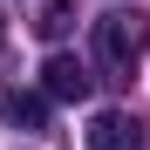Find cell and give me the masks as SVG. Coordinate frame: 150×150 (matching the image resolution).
<instances>
[{"label": "cell", "mask_w": 150, "mask_h": 150, "mask_svg": "<svg viewBox=\"0 0 150 150\" xmlns=\"http://www.w3.org/2000/svg\"><path fill=\"white\" fill-rule=\"evenodd\" d=\"M143 55H150V14H137V7H109L103 21H96V62H103L109 75H130Z\"/></svg>", "instance_id": "6da1fadb"}, {"label": "cell", "mask_w": 150, "mask_h": 150, "mask_svg": "<svg viewBox=\"0 0 150 150\" xmlns=\"http://www.w3.org/2000/svg\"><path fill=\"white\" fill-rule=\"evenodd\" d=\"M41 89L55 96V103H89V89H96V75L75 62V55H48L41 62Z\"/></svg>", "instance_id": "7a4b0ae2"}, {"label": "cell", "mask_w": 150, "mask_h": 150, "mask_svg": "<svg viewBox=\"0 0 150 150\" xmlns=\"http://www.w3.org/2000/svg\"><path fill=\"white\" fill-rule=\"evenodd\" d=\"M143 130H150V123L123 116V109H96V123H89V150H143Z\"/></svg>", "instance_id": "3957f363"}, {"label": "cell", "mask_w": 150, "mask_h": 150, "mask_svg": "<svg viewBox=\"0 0 150 150\" xmlns=\"http://www.w3.org/2000/svg\"><path fill=\"white\" fill-rule=\"evenodd\" d=\"M0 123H7V130H48V103L7 89V96H0Z\"/></svg>", "instance_id": "277c9868"}, {"label": "cell", "mask_w": 150, "mask_h": 150, "mask_svg": "<svg viewBox=\"0 0 150 150\" xmlns=\"http://www.w3.org/2000/svg\"><path fill=\"white\" fill-rule=\"evenodd\" d=\"M34 28H41L48 41H62V34L75 28V0H48V7H41V21H34Z\"/></svg>", "instance_id": "5b68a950"}, {"label": "cell", "mask_w": 150, "mask_h": 150, "mask_svg": "<svg viewBox=\"0 0 150 150\" xmlns=\"http://www.w3.org/2000/svg\"><path fill=\"white\" fill-rule=\"evenodd\" d=\"M0 41H7V21H0Z\"/></svg>", "instance_id": "8992f818"}]
</instances>
